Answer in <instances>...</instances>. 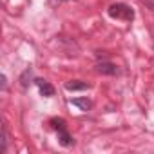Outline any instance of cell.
<instances>
[{
	"label": "cell",
	"mask_w": 154,
	"mask_h": 154,
	"mask_svg": "<svg viewBox=\"0 0 154 154\" xmlns=\"http://www.w3.org/2000/svg\"><path fill=\"white\" fill-rule=\"evenodd\" d=\"M107 13H109L111 18H116V20H127V22H131L134 18V11L127 4H123V2H116V4L109 6Z\"/></svg>",
	"instance_id": "obj_1"
},
{
	"label": "cell",
	"mask_w": 154,
	"mask_h": 154,
	"mask_svg": "<svg viewBox=\"0 0 154 154\" xmlns=\"http://www.w3.org/2000/svg\"><path fill=\"white\" fill-rule=\"evenodd\" d=\"M96 72L114 76V74L118 72V67H116L114 63H111V62H100V63H96Z\"/></svg>",
	"instance_id": "obj_2"
},
{
	"label": "cell",
	"mask_w": 154,
	"mask_h": 154,
	"mask_svg": "<svg viewBox=\"0 0 154 154\" xmlns=\"http://www.w3.org/2000/svg\"><path fill=\"white\" fill-rule=\"evenodd\" d=\"M35 84L38 85V91H40V94H42V96L49 98V96H53V94H54V87H53L49 82H45V80H42V78H36V80H35Z\"/></svg>",
	"instance_id": "obj_3"
},
{
	"label": "cell",
	"mask_w": 154,
	"mask_h": 154,
	"mask_svg": "<svg viewBox=\"0 0 154 154\" xmlns=\"http://www.w3.org/2000/svg\"><path fill=\"white\" fill-rule=\"evenodd\" d=\"M91 85L87 84V82H82V80H71V82H67L65 84V89L67 91H85V89H89Z\"/></svg>",
	"instance_id": "obj_4"
},
{
	"label": "cell",
	"mask_w": 154,
	"mask_h": 154,
	"mask_svg": "<svg viewBox=\"0 0 154 154\" xmlns=\"http://www.w3.org/2000/svg\"><path fill=\"white\" fill-rule=\"evenodd\" d=\"M71 103L76 105V107H80L82 111H89V109L93 107V102H91L89 98H72Z\"/></svg>",
	"instance_id": "obj_5"
},
{
	"label": "cell",
	"mask_w": 154,
	"mask_h": 154,
	"mask_svg": "<svg viewBox=\"0 0 154 154\" xmlns=\"http://www.w3.org/2000/svg\"><path fill=\"white\" fill-rule=\"evenodd\" d=\"M58 141H60L62 147H71V145H72V138H71V134L67 132V129H65V131H58Z\"/></svg>",
	"instance_id": "obj_6"
},
{
	"label": "cell",
	"mask_w": 154,
	"mask_h": 154,
	"mask_svg": "<svg viewBox=\"0 0 154 154\" xmlns=\"http://www.w3.org/2000/svg\"><path fill=\"white\" fill-rule=\"evenodd\" d=\"M31 80H33V71L31 69H26L22 72V76H20V85H22V89H27L29 84H31Z\"/></svg>",
	"instance_id": "obj_7"
},
{
	"label": "cell",
	"mask_w": 154,
	"mask_h": 154,
	"mask_svg": "<svg viewBox=\"0 0 154 154\" xmlns=\"http://www.w3.org/2000/svg\"><path fill=\"white\" fill-rule=\"evenodd\" d=\"M49 123H51V127H53L56 132H58V131H65V129H67V123H65V120H63V118H51V122H49Z\"/></svg>",
	"instance_id": "obj_8"
},
{
	"label": "cell",
	"mask_w": 154,
	"mask_h": 154,
	"mask_svg": "<svg viewBox=\"0 0 154 154\" xmlns=\"http://www.w3.org/2000/svg\"><path fill=\"white\" fill-rule=\"evenodd\" d=\"M8 141H9V134H8V125H2V145H0V152H6L8 149Z\"/></svg>",
	"instance_id": "obj_9"
},
{
	"label": "cell",
	"mask_w": 154,
	"mask_h": 154,
	"mask_svg": "<svg viewBox=\"0 0 154 154\" xmlns=\"http://www.w3.org/2000/svg\"><path fill=\"white\" fill-rule=\"evenodd\" d=\"M140 2H141L145 8H149L150 11H154V0H140Z\"/></svg>",
	"instance_id": "obj_10"
},
{
	"label": "cell",
	"mask_w": 154,
	"mask_h": 154,
	"mask_svg": "<svg viewBox=\"0 0 154 154\" xmlns=\"http://www.w3.org/2000/svg\"><path fill=\"white\" fill-rule=\"evenodd\" d=\"M2 89H6V76L2 74Z\"/></svg>",
	"instance_id": "obj_11"
},
{
	"label": "cell",
	"mask_w": 154,
	"mask_h": 154,
	"mask_svg": "<svg viewBox=\"0 0 154 154\" xmlns=\"http://www.w3.org/2000/svg\"><path fill=\"white\" fill-rule=\"evenodd\" d=\"M63 2H65V0H63Z\"/></svg>",
	"instance_id": "obj_12"
}]
</instances>
